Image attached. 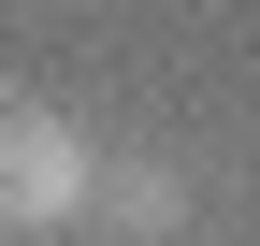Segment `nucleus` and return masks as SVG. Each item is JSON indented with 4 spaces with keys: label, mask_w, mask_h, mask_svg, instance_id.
<instances>
[{
    "label": "nucleus",
    "mask_w": 260,
    "mask_h": 246,
    "mask_svg": "<svg viewBox=\"0 0 260 246\" xmlns=\"http://www.w3.org/2000/svg\"><path fill=\"white\" fill-rule=\"evenodd\" d=\"M102 203V145L58 102H0V232H73Z\"/></svg>",
    "instance_id": "nucleus-1"
},
{
    "label": "nucleus",
    "mask_w": 260,
    "mask_h": 246,
    "mask_svg": "<svg viewBox=\"0 0 260 246\" xmlns=\"http://www.w3.org/2000/svg\"><path fill=\"white\" fill-rule=\"evenodd\" d=\"M102 232H130V246H174L188 232V174L174 160H102V203H87Z\"/></svg>",
    "instance_id": "nucleus-2"
}]
</instances>
